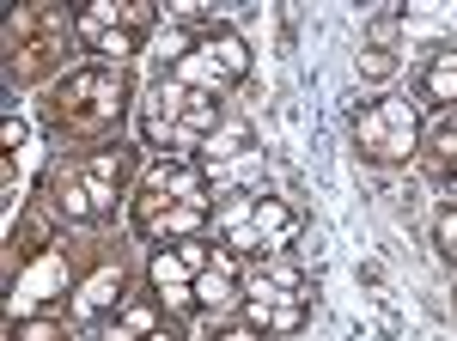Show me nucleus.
<instances>
[{"mask_svg": "<svg viewBox=\"0 0 457 341\" xmlns=\"http://www.w3.org/2000/svg\"><path fill=\"white\" fill-rule=\"evenodd\" d=\"M171 79H177V86H183V92H202V98H220V92L232 86L226 73L213 68V55H208V49H202V43H195V49H189V55H183V62H177V68H171Z\"/></svg>", "mask_w": 457, "mask_h": 341, "instance_id": "5", "label": "nucleus"}, {"mask_svg": "<svg viewBox=\"0 0 457 341\" xmlns=\"http://www.w3.org/2000/svg\"><path fill=\"white\" fill-rule=\"evenodd\" d=\"M421 92H427L433 104H457V55H439V62L427 68Z\"/></svg>", "mask_w": 457, "mask_h": 341, "instance_id": "14", "label": "nucleus"}, {"mask_svg": "<svg viewBox=\"0 0 457 341\" xmlns=\"http://www.w3.org/2000/svg\"><path fill=\"white\" fill-rule=\"evenodd\" d=\"M110 305H122V269H98L79 287V311H86V317H104Z\"/></svg>", "mask_w": 457, "mask_h": 341, "instance_id": "10", "label": "nucleus"}, {"mask_svg": "<svg viewBox=\"0 0 457 341\" xmlns=\"http://www.w3.org/2000/svg\"><path fill=\"white\" fill-rule=\"evenodd\" d=\"M262 274H269L281 293H299V299H312V293H305V274H299V262H293L287 250H269V269H262Z\"/></svg>", "mask_w": 457, "mask_h": 341, "instance_id": "17", "label": "nucleus"}, {"mask_svg": "<svg viewBox=\"0 0 457 341\" xmlns=\"http://www.w3.org/2000/svg\"><path fill=\"white\" fill-rule=\"evenodd\" d=\"M202 49L213 55V68L226 73V79H245V73H250V43L238 31H208V37H202Z\"/></svg>", "mask_w": 457, "mask_h": 341, "instance_id": "7", "label": "nucleus"}, {"mask_svg": "<svg viewBox=\"0 0 457 341\" xmlns=\"http://www.w3.org/2000/svg\"><path fill=\"white\" fill-rule=\"evenodd\" d=\"M55 207H62V220H73V226H86V220H98V202H92V189H86L79 177H68V183L55 189Z\"/></svg>", "mask_w": 457, "mask_h": 341, "instance_id": "13", "label": "nucleus"}, {"mask_svg": "<svg viewBox=\"0 0 457 341\" xmlns=\"http://www.w3.org/2000/svg\"><path fill=\"white\" fill-rule=\"evenodd\" d=\"M92 49H98V62H110V68H122V55H135V31H129V25H122V31L98 37V43H92Z\"/></svg>", "mask_w": 457, "mask_h": 341, "instance_id": "19", "label": "nucleus"}, {"mask_svg": "<svg viewBox=\"0 0 457 341\" xmlns=\"http://www.w3.org/2000/svg\"><path fill=\"white\" fill-rule=\"evenodd\" d=\"M98 341H141V336H135V329H122V323H116V317H110L104 329H98Z\"/></svg>", "mask_w": 457, "mask_h": 341, "instance_id": "23", "label": "nucleus"}, {"mask_svg": "<svg viewBox=\"0 0 457 341\" xmlns=\"http://www.w3.org/2000/svg\"><path fill=\"white\" fill-rule=\"evenodd\" d=\"M79 183L92 189L98 213H110V207L122 202V183H129V153H116V146L92 153V159H86V170H79Z\"/></svg>", "mask_w": 457, "mask_h": 341, "instance_id": "4", "label": "nucleus"}, {"mask_svg": "<svg viewBox=\"0 0 457 341\" xmlns=\"http://www.w3.org/2000/svg\"><path fill=\"white\" fill-rule=\"evenodd\" d=\"M433 238H439V250H445V256H457V207H445V213H439Z\"/></svg>", "mask_w": 457, "mask_h": 341, "instance_id": "22", "label": "nucleus"}, {"mask_svg": "<svg viewBox=\"0 0 457 341\" xmlns=\"http://www.w3.org/2000/svg\"><path fill=\"white\" fill-rule=\"evenodd\" d=\"M360 73H366V79H390V73H396V55H390V49H360Z\"/></svg>", "mask_w": 457, "mask_h": 341, "instance_id": "21", "label": "nucleus"}, {"mask_svg": "<svg viewBox=\"0 0 457 341\" xmlns=\"http://www.w3.org/2000/svg\"><path fill=\"white\" fill-rule=\"evenodd\" d=\"M146 280H153V299L165 311H189L195 305V274L183 269V256L171 250H153V262H146Z\"/></svg>", "mask_w": 457, "mask_h": 341, "instance_id": "3", "label": "nucleus"}, {"mask_svg": "<svg viewBox=\"0 0 457 341\" xmlns=\"http://www.w3.org/2000/svg\"><path fill=\"white\" fill-rule=\"evenodd\" d=\"M299 329H305V299L299 293H281L275 311H269V336L281 341V336H299Z\"/></svg>", "mask_w": 457, "mask_h": 341, "instance_id": "15", "label": "nucleus"}, {"mask_svg": "<svg viewBox=\"0 0 457 341\" xmlns=\"http://www.w3.org/2000/svg\"><path fill=\"white\" fill-rule=\"evenodd\" d=\"M189 49H195V43H189V31H183V25H165V31H159V43H153V55H159L165 68H177Z\"/></svg>", "mask_w": 457, "mask_h": 341, "instance_id": "18", "label": "nucleus"}, {"mask_svg": "<svg viewBox=\"0 0 457 341\" xmlns=\"http://www.w3.org/2000/svg\"><path fill=\"white\" fill-rule=\"evenodd\" d=\"M245 146H250V129H245V122H232V129H220V135L202 140V165H213V159H238Z\"/></svg>", "mask_w": 457, "mask_h": 341, "instance_id": "16", "label": "nucleus"}, {"mask_svg": "<svg viewBox=\"0 0 457 341\" xmlns=\"http://www.w3.org/2000/svg\"><path fill=\"white\" fill-rule=\"evenodd\" d=\"M226 341H275V336H262V329H232Z\"/></svg>", "mask_w": 457, "mask_h": 341, "instance_id": "25", "label": "nucleus"}, {"mask_svg": "<svg viewBox=\"0 0 457 341\" xmlns=\"http://www.w3.org/2000/svg\"><path fill=\"white\" fill-rule=\"evenodd\" d=\"M116 323H122V329H135V336H153V329H165V323H159V299H146V293H135V299H122V305H116Z\"/></svg>", "mask_w": 457, "mask_h": 341, "instance_id": "12", "label": "nucleus"}, {"mask_svg": "<svg viewBox=\"0 0 457 341\" xmlns=\"http://www.w3.org/2000/svg\"><path fill=\"white\" fill-rule=\"evenodd\" d=\"M19 341H55V323H25V336Z\"/></svg>", "mask_w": 457, "mask_h": 341, "instance_id": "24", "label": "nucleus"}, {"mask_svg": "<svg viewBox=\"0 0 457 341\" xmlns=\"http://www.w3.org/2000/svg\"><path fill=\"white\" fill-rule=\"evenodd\" d=\"M122 104V73L116 68H92V73H73L62 86V110L73 122H110Z\"/></svg>", "mask_w": 457, "mask_h": 341, "instance_id": "2", "label": "nucleus"}, {"mask_svg": "<svg viewBox=\"0 0 457 341\" xmlns=\"http://www.w3.org/2000/svg\"><path fill=\"white\" fill-rule=\"evenodd\" d=\"M177 256H183V269H189V274H208L213 269V244L208 238H183V244H177Z\"/></svg>", "mask_w": 457, "mask_h": 341, "instance_id": "20", "label": "nucleus"}, {"mask_svg": "<svg viewBox=\"0 0 457 341\" xmlns=\"http://www.w3.org/2000/svg\"><path fill=\"white\" fill-rule=\"evenodd\" d=\"M195 305L213 311V317H226V311L238 305V274H220V269L195 274Z\"/></svg>", "mask_w": 457, "mask_h": 341, "instance_id": "9", "label": "nucleus"}, {"mask_svg": "<svg viewBox=\"0 0 457 341\" xmlns=\"http://www.w3.org/2000/svg\"><path fill=\"white\" fill-rule=\"evenodd\" d=\"M256 232H262V244L269 250H293V238H299V213L287 202H275V195H256Z\"/></svg>", "mask_w": 457, "mask_h": 341, "instance_id": "6", "label": "nucleus"}, {"mask_svg": "<svg viewBox=\"0 0 457 341\" xmlns=\"http://www.w3.org/2000/svg\"><path fill=\"white\" fill-rule=\"evenodd\" d=\"M353 135L372 159H409L415 140H421V110L409 98H378L353 116Z\"/></svg>", "mask_w": 457, "mask_h": 341, "instance_id": "1", "label": "nucleus"}, {"mask_svg": "<svg viewBox=\"0 0 457 341\" xmlns=\"http://www.w3.org/2000/svg\"><path fill=\"white\" fill-rule=\"evenodd\" d=\"M62 280H68V269H62V256H43V262H37V269L25 274V280H19V311H37L43 299H55L49 287H62Z\"/></svg>", "mask_w": 457, "mask_h": 341, "instance_id": "8", "label": "nucleus"}, {"mask_svg": "<svg viewBox=\"0 0 457 341\" xmlns=\"http://www.w3.org/2000/svg\"><path fill=\"white\" fill-rule=\"evenodd\" d=\"M146 341H177V329H153V336H146Z\"/></svg>", "mask_w": 457, "mask_h": 341, "instance_id": "26", "label": "nucleus"}, {"mask_svg": "<svg viewBox=\"0 0 457 341\" xmlns=\"http://www.w3.org/2000/svg\"><path fill=\"white\" fill-rule=\"evenodd\" d=\"M202 226H208V207H183L177 202L171 213H165V220H159V226H153V238H202Z\"/></svg>", "mask_w": 457, "mask_h": 341, "instance_id": "11", "label": "nucleus"}]
</instances>
